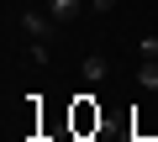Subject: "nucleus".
Returning <instances> with one entry per match:
<instances>
[{"label": "nucleus", "instance_id": "f257e3e1", "mask_svg": "<svg viewBox=\"0 0 158 142\" xmlns=\"http://www.w3.org/2000/svg\"><path fill=\"white\" fill-rule=\"evenodd\" d=\"M53 26H58L53 11H21V32H27V42H48Z\"/></svg>", "mask_w": 158, "mask_h": 142}, {"label": "nucleus", "instance_id": "f03ea898", "mask_svg": "<svg viewBox=\"0 0 158 142\" xmlns=\"http://www.w3.org/2000/svg\"><path fill=\"white\" fill-rule=\"evenodd\" d=\"M106 74H111V63H106V53H90L85 63H79V79H85V84H100Z\"/></svg>", "mask_w": 158, "mask_h": 142}, {"label": "nucleus", "instance_id": "7ed1b4c3", "mask_svg": "<svg viewBox=\"0 0 158 142\" xmlns=\"http://www.w3.org/2000/svg\"><path fill=\"white\" fill-rule=\"evenodd\" d=\"M74 126H79V132L100 126V111H95V100H90V95H79V105H74Z\"/></svg>", "mask_w": 158, "mask_h": 142}, {"label": "nucleus", "instance_id": "20e7f679", "mask_svg": "<svg viewBox=\"0 0 158 142\" xmlns=\"http://www.w3.org/2000/svg\"><path fill=\"white\" fill-rule=\"evenodd\" d=\"M137 84L142 90H158V58H142L137 63Z\"/></svg>", "mask_w": 158, "mask_h": 142}, {"label": "nucleus", "instance_id": "39448f33", "mask_svg": "<svg viewBox=\"0 0 158 142\" xmlns=\"http://www.w3.org/2000/svg\"><path fill=\"white\" fill-rule=\"evenodd\" d=\"M79 6H85V0H48V11H53L58 21H74V16H79Z\"/></svg>", "mask_w": 158, "mask_h": 142}, {"label": "nucleus", "instance_id": "423d86ee", "mask_svg": "<svg viewBox=\"0 0 158 142\" xmlns=\"http://www.w3.org/2000/svg\"><path fill=\"white\" fill-rule=\"evenodd\" d=\"M27 63H32V68H48V63H53L48 42H27Z\"/></svg>", "mask_w": 158, "mask_h": 142}, {"label": "nucleus", "instance_id": "0eeeda50", "mask_svg": "<svg viewBox=\"0 0 158 142\" xmlns=\"http://www.w3.org/2000/svg\"><path fill=\"white\" fill-rule=\"evenodd\" d=\"M137 58H158V37H142L137 42Z\"/></svg>", "mask_w": 158, "mask_h": 142}, {"label": "nucleus", "instance_id": "6e6552de", "mask_svg": "<svg viewBox=\"0 0 158 142\" xmlns=\"http://www.w3.org/2000/svg\"><path fill=\"white\" fill-rule=\"evenodd\" d=\"M116 6H121V0H90V11H100V16H106V11H116Z\"/></svg>", "mask_w": 158, "mask_h": 142}]
</instances>
